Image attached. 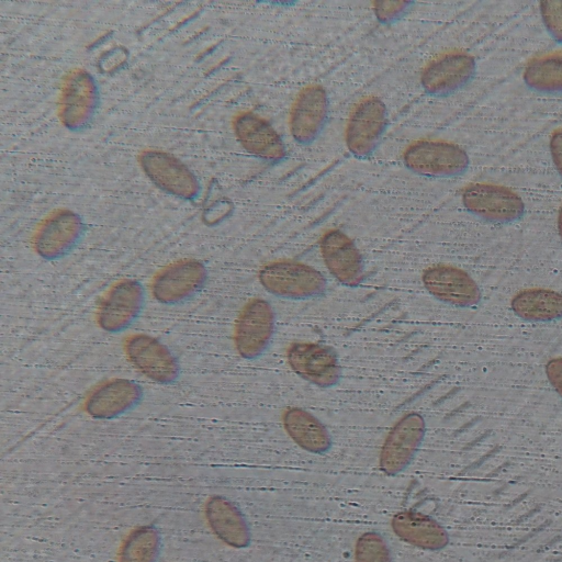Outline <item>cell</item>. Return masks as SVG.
Here are the masks:
<instances>
[{
    "instance_id": "ac0fdd59",
    "label": "cell",
    "mask_w": 562,
    "mask_h": 562,
    "mask_svg": "<svg viewBox=\"0 0 562 562\" xmlns=\"http://www.w3.org/2000/svg\"><path fill=\"white\" fill-rule=\"evenodd\" d=\"M97 105V87L89 74L76 71L65 81L60 97V119L71 128L85 126Z\"/></svg>"
},
{
    "instance_id": "d6986e66",
    "label": "cell",
    "mask_w": 562,
    "mask_h": 562,
    "mask_svg": "<svg viewBox=\"0 0 562 562\" xmlns=\"http://www.w3.org/2000/svg\"><path fill=\"white\" fill-rule=\"evenodd\" d=\"M235 134L249 153L269 161L281 160L285 146L273 127L254 113H243L234 122Z\"/></svg>"
},
{
    "instance_id": "d4e9b609",
    "label": "cell",
    "mask_w": 562,
    "mask_h": 562,
    "mask_svg": "<svg viewBox=\"0 0 562 562\" xmlns=\"http://www.w3.org/2000/svg\"><path fill=\"white\" fill-rule=\"evenodd\" d=\"M159 551V535L154 527H142L126 540L121 562H155Z\"/></svg>"
},
{
    "instance_id": "ba28073f",
    "label": "cell",
    "mask_w": 562,
    "mask_h": 562,
    "mask_svg": "<svg viewBox=\"0 0 562 562\" xmlns=\"http://www.w3.org/2000/svg\"><path fill=\"white\" fill-rule=\"evenodd\" d=\"M426 435V423L418 413L404 415L390 430L380 452V469L387 475L404 471L415 458Z\"/></svg>"
},
{
    "instance_id": "8992f818",
    "label": "cell",
    "mask_w": 562,
    "mask_h": 562,
    "mask_svg": "<svg viewBox=\"0 0 562 562\" xmlns=\"http://www.w3.org/2000/svg\"><path fill=\"white\" fill-rule=\"evenodd\" d=\"M405 165L416 173L431 177H454L463 173L470 164L460 146L441 140H420L404 153Z\"/></svg>"
},
{
    "instance_id": "cb8c5ba5",
    "label": "cell",
    "mask_w": 562,
    "mask_h": 562,
    "mask_svg": "<svg viewBox=\"0 0 562 562\" xmlns=\"http://www.w3.org/2000/svg\"><path fill=\"white\" fill-rule=\"evenodd\" d=\"M526 86L542 93H562V53L531 59L522 75Z\"/></svg>"
},
{
    "instance_id": "7a4b0ae2",
    "label": "cell",
    "mask_w": 562,
    "mask_h": 562,
    "mask_svg": "<svg viewBox=\"0 0 562 562\" xmlns=\"http://www.w3.org/2000/svg\"><path fill=\"white\" fill-rule=\"evenodd\" d=\"M276 326L272 306L262 299H252L240 311L234 328V344L240 357L254 360L269 348Z\"/></svg>"
},
{
    "instance_id": "9c48e42d",
    "label": "cell",
    "mask_w": 562,
    "mask_h": 562,
    "mask_svg": "<svg viewBox=\"0 0 562 562\" xmlns=\"http://www.w3.org/2000/svg\"><path fill=\"white\" fill-rule=\"evenodd\" d=\"M291 369L303 380L318 387L337 385L341 367L336 352L326 346L312 342L292 344L286 351Z\"/></svg>"
},
{
    "instance_id": "52a82bcc",
    "label": "cell",
    "mask_w": 562,
    "mask_h": 562,
    "mask_svg": "<svg viewBox=\"0 0 562 562\" xmlns=\"http://www.w3.org/2000/svg\"><path fill=\"white\" fill-rule=\"evenodd\" d=\"M124 351L130 362L149 380L159 384L178 381L179 361L157 338L146 334L131 335L124 342Z\"/></svg>"
},
{
    "instance_id": "7402d4cb",
    "label": "cell",
    "mask_w": 562,
    "mask_h": 562,
    "mask_svg": "<svg viewBox=\"0 0 562 562\" xmlns=\"http://www.w3.org/2000/svg\"><path fill=\"white\" fill-rule=\"evenodd\" d=\"M283 426L291 439L312 453H325L331 447L327 428L314 415L300 407L288 408L283 414Z\"/></svg>"
},
{
    "instance_id": "6da1fadb",
    "label": "cell",
    "mask_w": 562,
    "mask_h": 562,
    "mask_svg": "<svg viewBox=\"0 0 562 562\" xmlns=\"http://www.w3.org/2000/svg\"><path fill=\"white\" fill-rule=\"evenodd\" d=\"M263 289L288 300H310L325 294L327 280L315 268L296 261H276L259 271Z\"/></svg>"
},
{
    "instance_id": "44dd1931",
    "label": "cell",
    "mask_w": 562,
    "mask_h": 562,
    "mask_svg": "<svg viewBox=\"0 0 562 562\" xmlns=\"http://www.w3.org/2000/svg\"><path fill=\"white\" fill-rule=\"evenodd\" d=\"M211 528L225 543L244 548L250 542V530L241 512L224 497H213L206 506Z\"/></svg>"
},
{
    "instance_id": "4316f807",
    "label": "cell",
    "mask_w": 562,
    "mask_h": 562,
    "mask_svg": "<svg viewBox=\"0 0 562 562\" xmlns=\"http://www.w3.org/2000/svg\"><path fill=\"white\" fill-rule=\"evenodd\" d=\"M540 14L548 33L562 44V0L541 1Z\"/></svg>"
},
{
    "instance_id": "4dcf8cb0",
    "label": "cell",
    "mask_w": 562,
    "mask_h": 562,
    "mask_svg": "<svg viewBox=\"0 0 562 562\" xmlns=\"http://www.w3.org/2000/svg\"><path fill=\"white\" fill-rule=\"evenodd\" d=\"M558 231L562 241V205L560 206L558 212Z\"/></svg>"
},
{
    "instance_id": "2e32d148",
    "label": "cell",
    "mask_w": 562,
    "mask_h": 562,
    "mask_svg": "<svg viewBox=\"0 0 562 562\" xmlns=\"http://www.w3.org/2000/svg\"><path fill=\"white\" fill-rule=\"evenodd\" d=\"M140 165L158 187L171 194L193 199L199 192V182L193 173L168 154L146 151L140 157Z\"/></svg>"
},
{
    "instance_id": "83f0119b",
    "label": "cell",
    "mask_w": 562,
    "mask_h": 562,
    "mask_svg": "<svg viewBox=\"0 0 562 562\" xmlns=\"http://www.w3.org/2000/svg\"><path fill=\"white\" fill-rule=\"evenodd\" d=\"M374 5L376 16L381 21H390L401 14L408 3L404 1H378Z\"/></svg>"
},
{
    "instance_id": "9a60e30c",
    "label": "cell",
    "mask_w": 562,
    "mask_h": 562,
    "mask_svg": "<svg viewBox=\"0 0 562 562\" xmlns=\"http://www.w3.org/2000/svg\"><path fill=\"white\" fill-rule=\"evenodd\" d=\"M475 69V59L470 54L447 53L426 66L422 85L429 94L447 95L465 86L473 78Z\"/></svg>"
},
{
    "instance_id": "ffe728a7",
    "label": "cell",
    "mask_w": 562,
    "mask_h": 562,
    "mask_svg": "<svg viewBox=\"0 0 562 562\" xmlns=\"http://www.w3.org/2000/svg\"><path fill=\"white\" fill-rule=\"evenodd\" d=\"M391 526L401 539L422 549L438 551L449 542V536L439 522L417 512L397 513Z\"/></svg>"
},
{
    "instance_id": "5bb4252c",
    "label": "cell",
    "mask_w": 562,
    "mask_h": 562,
    "mask_svg": "<svg viewBox=\"0 0 562 562\" xmlns=\"http://www.w3.org/2000/svg\"><path fill=\"white\" fill-rule=\"evenodd\" d=\"M319 246L327 269L339 283L355 288L363 282L362 256L346 234L331 229L323 235Z\"/></svg>"
},
{
    "instance_id": "8fae6325",
    "label": "cell",
    "mask_w": 562,
    "mask_h": 562,
    "mask_svg": "<svg viewBox=\"0 0 562 562\" xmlns=\"http://www.w3.org/2000/svg\"><path fill=\"white\" fill-rule=\"evenodd\" d=\"M386 125V109L376 97L361 100L350 113L346 128L348 149L366 157L376 147Z\"/></svg>"
},
{
    "instance_id": "f1b7e54d",
    "label": "cell",
    "mask_w": 562,
    "mask_h": 562,
    "mask_svg": "<svg viewBox=\"0 0 562 562\" xmlns=\"http://www.w3.org/2000/svg\"><path fill=\"white\" fill-rule=\"evenodd\" d=\"M544 371L551 386L562 398V357L550 359L546 364Z\"/></svg>"
},
{
    "instance_id": "e0dca14e",
    "label": "cell",
    "mask_w": 562,
    "mask_h": 562,
    "mask_svg": "<svg viewBox=\"0 0 562 562\" xmlns=\"http://www.w3.org/2000/svg\"><path fill=\"white\" fill-rule=\"evenodd\" d=\"M328 112V98L317 85L305 87L296 97L290 113L292 136L302 144L311 143L322 131Z\"/></svg>"
},
{
    "instance_id": "603a6c76",
    "label": "cell",
    "mask_w": 562,
    "mask_h": 562,
    "mask_svg": "<svg viewBox=\"0 0 562 562\" xmlns=\"http://www.w3.org/2000/svg\"><path fill=\"white\" fill-rule=\"evenodd\" d=\"M514 314L527 322H551L562 318V293L549 289H527L514 295Z\"/></svg>"
},
{
    "instance_id": "f546056e",
    "label": "cell",
    "mask_w": 562,
    "mask_h": 562,
    "mask_svg": "<svg viewBox=\"0 0 562 562\" xmlns=\"http://www.w3.org/2000/svg\"><path fill=\"white\" fill-rule=\"evenodd\" d=\"M553 165L562 179V128L555 130L549 143Z\"/></svg>"
},
{
    "instance_id": "277c9868",
    "label": "cell",
    "mask_w": 562,
    "mask_h": 562,
    "mask_svg": "<svg viewBox=\"0 0 562 562\" xmlns=\"http://www.w3.org/2000/svg\"><path fill=\"white\" fill-rule=\"evenodd\" d=\"M145 299V289L139 281L123 279L116 282L98 306V325L102 330L111 334L126 330L142 314Z\"/></svg>"
},
{
    "instance_id": "30bf717a",
    "label": "cell",
    "mask_w": 562,
    "mask_h": 562,
    "mask_svg": "<svg viewBox=\"0 0 562 562\" xmlns=\"http://www.w3.org/2000/svg\"><path fill=\"white\" fill-rule=\"evenodd\" d=\"M422 280L430 295L452 306L471 307L482 300L481 290L473 278L453 266H431L424 271Z\"/></svg>"
},
{
    "instance_id": "484cf974",
    "label": "cell",
    "mask_w": 562,
    "mask_h": 562,
    "mask_svg": "<svg viewBox=\"0 0 562 562\" xmlns=\"http://www.w3.org/2000/svg\"><path fill=\"white\" fill-rule=\"evenodd\" d=\"M356 562H391L390 549L378 532L361 535L355 549Z\"/></svg>"
},
{
    "instance_id": "4fadbf2b",
    "label": "cell",
    "mask_w": 562,
    "mask_h": 562,
    "mask_svg": "<svg viewBox=\"0 0 562 562\" xmlns=\"http://www.w3.org/2000/svg\"><path fill=\"white\" fill-rule=\"evenodd\" d=\"M83 234L80 217L71 211H59L46 218L35 233L34 249L45 260L68 255Z\"/></svg>"
},
{
    "instance_id": "5b68a950",
    "label": "cell",
    "mask_w": 562,
    "mask_h": 562,
    "mask_svg": "<svg viewBox=\"0 0 562 562\" xmlns=\"http://www.w3.org/2000/svg\"><path fill=\"white\" fill-rule=\"evenodd\" d=\"M462 202L470 213L493 223H512L525 214L522 199L509 188L494 183L468 186L462 193Z\"/></svg>"
},
{
    "instance_id": "7c38bea8",
    "label": "cell",
    "mask_w": 562,
    "mask_h": 562,
    "mask_svg": "<svg viewBox=\"0 0 562 562\" xmlns=\"http://www.w3.org/2000/svg\"><path fill=\"white\" fill-rule=\"evenodd\" d=\"M144 397L143 387L130 379H112L95 386L83 407L95 419H113L137 407Z\"/></svg>"
},
{
    "instance_id": "3957f363",
    "label": "cell",
    "mask_w": 562,
    "mask_h": 562,
    "mask_svg": "<svg viewBox=\"0 0 562 562\" xmlns=\"http://www.w3.org/2000/svg\"><path fill=\"white\" fill-rule=\"evenodd\" d=\"M207 269L199 260L184 259L157 272L150 284L154 299L165 305L182 304L199 294L207 281Z\"/></svg>"
}]
</instances>
